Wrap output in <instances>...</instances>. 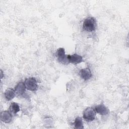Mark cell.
<instances>
[{
    "mask_svg": "<svg viewBox=\"0 0 129 129\" xmlns=\"http://www.w3.org/2000/svg\"><path fill=\"white\" fill-rule=\"evenodd\" d=\"M97 27V22L95 18L89 17L84 19L83 23V29L88 32L94 31Z\"/></svg>",
    "mask_w": 129,
    "mask_h": 129,
    "instance_id": "obj_1",
    "label": "cell"
},
{
    "mask_svg": "<svg viewBox=\"0 0 129 129\" xmlns=\"http://www.w3.org/2000/svg\"><path fill=\"white\" fill-rule=\"evenodd\" d=\"M96 111L94 108L91 107L86 108L83 112V118L88 122L94 120L96 117Z\"/></svg>",
    "mask_w": 129,
    "mask_h": 129,
    "instance_id": "obj_2",
    "label": "cell"
},
{
    "mask_svg": "<svg viewBox=\"0 0 129 129\" xmlns=\"http://www.w3.org/2000/svg\"><path fill=\"white\" fill-rule=\"evenodd\" d=\"M26 89L30 91H35L38 89V84L34 77H29L24 82Z\"/></svg>",
    "mask_w": 129,
    "mask_h": 129,
    "instance_id": "obj_3",
    "label": "cell"
},
{
    "mask_svg": "<svg viewBox=\"0 0 129 129\" xmlns=\"http://www.w3.org/2000/svg\"><path fill=\"white\" fill-rule=\"evenodd\" d=\"M56 56L57 57V60L64 64H68L69 63L68 58L67 55L65 53V50L63 47H59L58 48L55 53Z\"/></svg>",
    "mask_w": 129,
    "mask_h": 129,
    "instance_id": "obj_4",
    "label": "cell"
},
{
    "mask_svg": "<svg viewBox=\"0 0 129 129\" xmlns=\"http://www.w3.org/2000/svg\"><path fill=\"white\" fill-rule=\"evenodd\" d=\"M67 58L69 63H71L74 64H77L83 61V57L76 53L72 55H67Z\"/></svg>",
    "mask_w": 129,
    "mask_h": 129,
    "instance_id": "obj_5",
    "label": "cell"
},
{
    "mask_svg": "<svg viewBox=\"0 0 129 129\" xmlns=\"http://www.w3.org/2000/svg\"><path fill=\"white\" fill-rule=\"evenodd\" d=\"M79 76L84 81H87L92 77V72L89 68H86L80 70L79 72Z\"/></svg>",
    "mask_w": 129,
    "mask_h": 129,
    "instance_id": "obj_6",
    "label": "cell"
},
{
    "mask_svg": "<svg viewBox=\"0 0 129 129\" xmlns=\"http://www.w3.org/2000/svg\"><path fill=\"white\" fill-rule=\"evenodd\" d=\"M96 112L101 115H105L109 113V109L103 104L101 103L97 105L94 108Z\"/></svg>",
    "mask_w": 129,
    "mask_h": 129,
    "instance_id": "obj_7",
    "label": "cell"
},
{
    "mask_svg": "<svg viewBox=\"0 0 129 129\" xmlns=\"http://www.w3.org/2000/svg\"><path fill=\"white\" fill-rule=\"evenodd\" d=\"M26 89V88L25 83L23 82H20L16 85L14 90L15 91L16 94L18 96H21L25 93Z\"/></svg>",
    "mask_w": 129,
    "mask_h": 129,
    "instance_id": "obj_8",
    "label": "cell"
},
{
    "mask_svg": "<svg viewBox=\"0 0 129 129\" xmlns=\"http://www.w3.org/2000/svg\"><path fill=\"white\" fill-rule=\"evenodd\" d=\"M1 120L5 123H10L12 120V113L8 110L2 111L1 113Z\"/></svg>",
    "mask_w": 129,
    "mask_h": 129,
    "instance_id": "obj_9",
    "label": "cell"
},
{
    "mask_svg": "<svg viewBox=\"0 0 129 129\" xmlns=\"http://www.w3.org/2000/svg\"><path fill=\"white\" fill-rule=\"evenodd\" d=\"M16 94L15 90L12 88H8L4 92L5 98L7 101L12 100L15 97Z\"/></svg>",
    "mask_w": 129,
    "mask_h": 129,
    "instance_id": "obj_10",
    "label": "cell"
},
{
    "mask_svg": "<svg viewBox=\"0 0 129 129\" xmlns=\"http://www.w3.org/2000/svg\"><path fill=\"white\" fill-rule=\"evenodd\" d=\"M20 110V107L19 105L16 103L13 102L10 104L9 106V111L12 113V114H16Z\"/></svg>",
    "mask_w": 129,
    "mask_h": 129,
    "instance_id": "obj_11",
    "label": "cell"
},
{
    "mask_svg": "<svg viewBox=\"0 0 129 129\" xmlns=\"http://www.w3.org/2000/svg\"><path fill=\"white\" fill-rule=\"evenodd\" d=\"M74 127L77 129H81L84 128L82 119L80 117H77L74 122Z\"/></svg>",
    "mask_w": 129,
    "mask_h": 129,
    "instance_id": "obj_12",
    "label": "cell"
},
{
    "mask_svg": "<svg viewBox=\"0 0 129 129\" xmlns=\"http://www.w3.org/2000/svg\"><path fill=\"white\" fill-rule=\"evenodd\" d=\"M1 79H2L3 78V77H4V76H3V72H2V71L1 70Z\"/></svg>",
    "mask_w": 129,
    "mask_h": 129,
    "instance_id": "obj_13",
    "label": "cell"
}]
</instances>
